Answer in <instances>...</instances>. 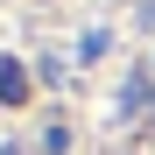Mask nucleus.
<instances>
[{"mask_svg":"<svg viewBox=\"0 0 155 155\" xmlns=\"http://www.w3.org/2000/svg\"><path fill=\"white\" fill-rule=\"evenodd\" d=\"M0 99H7V106H21V99H28V78H21V64H0Z\"/></svg>","mask_w":155,"mask_h":155,"instance_id":"f257e3e1","label":"nucleus"}]
</instances>
